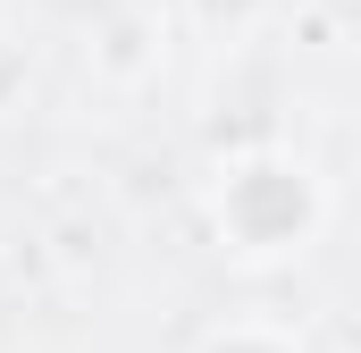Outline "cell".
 <instances>
[{"label":"cell","mask_w":361,"mask_h":353,"mask_svg":"<svg viewBox=\"0 0 361 353\" xmlns=\"http://www.w3.org/2000/svg\"><path fill=\"white\" fill-rule=\"evenodd\" d=\"M210 219H219V244L244 253V261H286L319 236L328 219V193L319 176L286 152H252V160H227L219 193H210Z\"/></svg>","instance_id":"1"},{"label":"cell","mask_w":361,"mask_h":353,"mask_svg":"<svg viewBox=\"0 0 361 353\" xmlns=\"http://www.w3.org/2000/svg\"><path fill=\"white\" fill-rule=\"evenodd\" d=\"M202 353H302L286 328H269V320H235V328H219Z\"/></svg>","instance_id":"2"}]
</instances>
